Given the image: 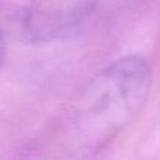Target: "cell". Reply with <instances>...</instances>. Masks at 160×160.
<instances>
[{
  "mask_svg": "<svg viewBox=\"0 0 160 160\" xmlns=\"http://www.w3.org/2000/svg\"><path fill=\"white\" fill-rule=\"evenodd\" d=\"M152 69L141 56H127L102 69L84 91L76 117L80 143L100 150L141 112L149 97Z\"/></svg>",
  "mask_w": 160,
  "mask_h": 160,
  "instance_id": "obj_1",
  "label": "cell"
},
{
  "mask_svg": "<svg viewBox=\"0 0 160 160\" xmlns=\"http://www.w3.org/2000/svg\"><path fill=\"white\" fill-rule=\"evenodd\" d=\"M98 0H69L62 6L30 8L16 14L14 30L28 41H49L78 28L96 10Z\"/></svg>",
  "mask_w": 160,
  "mask_h": 160,
  "instance_id": "obj_2",
  "label": "cell"
},
{
  "mask_svg": "<svg viewBox=\"0 0 160 160\" xmlns=\"http://www.w3.org/2000/svg\"><path fill=\"white\" fill-rule=\"evenodd\" d=\"M6 55V44H4V35L0 32V66H2L3 61H4Z\"/></svg>",
  "mask_w": 160,
  "mask_h": 160,
  "instance_id": "obj_3",
  "label": "cell"
}]
</instances>
